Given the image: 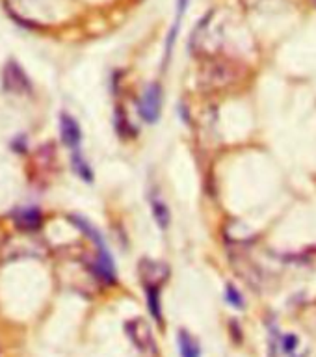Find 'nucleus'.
Listing matches in <instances>:
<instances>
[{
	"label": "nucleus",
	"instance_id": "1",
	"mask_svg": "<svg viewBox=\"0 0 316 357\" xmlns=\"http://www.w3.org/2000/svg\"><path fill=\"white\" fill-rule=\"evenodd\" d=\"M227 11L222 8L209 11L190 36V50L197 56L212 58L222 49L227 32Z\"/></svg>",
	"mask_w": 316,
	"mask_h": 357
},
{
	"label": "nucleus",
	"instance_id": "2",
	"mask_svg": "<svg viewBox=\"0 0 316 357\" xmlns=\"http://www.w3.org/2000/svg\"><path fill=\"white\" fill-rule=\"evenodd\" d=\"M239 78V69L229 61H209L201 71V82L206 89L229 88Z\"/></svg>",
	"mask_w": 316,
	"mask_h": 357
},
{
	"label": "nucleus",
	"instance_id": "3",
	"mask_svg": "<svg viewBox=\"0 0 316 357\" xmlns=\"http://www.w3.org/2000/svg\"><path fill=\"white\" fill-rule=\"evenodd\" d=\"M140 116L145 123H156L162 112V88L156 82L147 84L140 99Z\"/></svg>",
	"mask_w": 316,
	"mask_h": 357
},
{
	"label": "nucleus",
	"instance_id": "4",
	"mask_svg": "<svg viewBox=\"0 0 316 357\" xmlns=\"http://www.w3.org/2000/svg\"><path fill=\"white\" fill-rule=\"evenodd\" d=\"M127 335L140 351H144V354H155L156 351L155 337H153L149 324L145 322L144 318H134L127 322Z\"/></svg>",
	"mask_w": 316,
	"mask_h": 357
},
{
	"label": "nucleus",
	"instance_id": "5",
	"mask_svg": "<svg viewBox=\"0 0 316 357\" xmlns=\"http://www.w3.org/2000/svg\"><path fill=\"white\" fill-rule=\"evenodd\" d=\"M140 279L144 287H158L160 289L162 283L166 281L167 275H170V268L164 264V262L158 261H149V259H144L140 262Z\"/></svg>",
	"mask_w": 316,
	"mask_h": 357
},
{
	"label": "nucleus",
	"instance_id": "6",
	"mask_svg": "<svg viewBox=\"0 0 316 357\" xmlns=\"http://www.w3.org/2000/svg\"><path fill=\"white\" fill-rule=\"evenodd\" d=\"M60 134L61 142L69 147V149H78V145L82 142V130L77 119L69 114H61L60 116Z\"/></svg>",
	"mask_w": 316,
	"mask_h": 357
},
{
	"label": "nucleus",
	"instance_id": "7",
	"mask_svg": "<svg viewBox=\"0 0 316 357\" xmlns=\"http://www.w3.org/2000/svg\"><path fill=\"white\" fill-rule=\"evenodd\" d=\"M4 86L6 89H10L13 93H24L30 89V82H28L27 75L21 67L17 66L15 61H10L4 69Z\"/></svg>",
	"mask_w": 316,
	"mask_h": 357
},
{
	"label": "nucleus",
	"instance_id": "8",
	"mask_svg": "<svg viewBox=\"0 0 316 357\" xmlns=\"http://www.w3.org/2000/svg\"><path fill=\"white\" fill-rule=\"evenodd\" d=\"M13 220L24 231H36V229L41 227V212L38 208H21V211H15Z\"/></svg>",
	"mask_w": 316,
	"mask_h": 357
},
{
	"label": "nucleus",
	"instance_id": "9",
	"mask_svg": "<svg viewBox=\"0 0 316 357\" xmlns=\"http://www.w3.org/2000/svg\"><path fill=\"white\" fill-rule=\"evenodd\" d=\"M177 342H179V351L181 357H201V348L200 342L186 331L181 329L177 333Z\"/></svg>",
	"mask_w": 316,
	"mask_h": 357
},
{
	"label": "nucleus",
	"instance_id": "10",
	"mask_svg": "<svg viewBox=\"0 0 316 357\" xmlns=\"http://www.w3.org/2000/svg\"><path fill=\"white\" fill-rule=\"evenodd\" d=\"M151 211H153V218H155L156 225L166 231L170 227V222H172V216H170V208L160 197H153V203H151Z\"/></svg>",
	"mask_w": 316,
	"mask_h": 357
},
{
	"label": "nucleus",
	"instance_id": "11",
	"mask_svg": "<svg viewBox=\"0 0 316 357\" xmlns=\"http://www.w3.org/2000/svg\"><path fill=\"white\" fill-rule=\"evenodd\" d=\"M145 292H147V307H149L151 317L160 324L162 322L160 289H158V287H145Z\"/></svg>",
	"mask_w": 316,
	"mask_h": 357
},
{
	"label": "nucleus",
	"instance_id": "12",
	"mask_svg": "<svg viewBox=\"0 0 316 357\" xmlns=\"http://www.w3.org/2000/svg\"><path fill=\"white\" fill-rule=\"evenodd\" d=\"M73 167H75V172L80 178H84L86 183H91L93 181V172H91V167L86 160H84V156L80 155V151L78 149H73Z\"/></svg>",
	"mask_w": 316,
	"mask_h": 357
},
{
	"label": "nucleus",
	"instance_id": "13",
	"mask_svg": "<svg viewBox=\"0 0 316 357\" xmlns=\"http://www.w3.org/2000/svg\"><path fill=\"white\" fill-rule=\"evenodd\" d=\"M225 300H227L233 307H236V309H242V307H244V298H242V294L236 290L234 284H227V287H225Z\"/></svg>",
	"mask_w": 316,
	"mask_h": 357
},
{
	"label": "nucleus",
	"instance_id": "14",
	"mask_svg": "<svg viewBox=\"0 0 316 357\" xmlns=\"http://www.w3.org/2000/svg\"><path fill=\"white\" fill-rule=\"evenodd\" d=\"M190 0H177V10H175V24H181L184 13H186V8H188Z\"/></svg>",
	"mask_w": 316,
	"mask_h": 357
},
{
	"label": "nucleus",
	"instance_id": "15",
	"mask_svg": "<svg viewBox=\"0 0 316 357\" xmlns=\"http://www.w3.org/2000/svg\"><path fill=\"white\" fill-rule=\"evenodd\" d=\"M281 344H283L285 354H290V351L296 348V344H298V339H296L294 335H285L283 342H281Z\"/></svg>",
	"mask_w": 316,
	"mask_h": 357
},
{
	"label": "nucleus",
	"instance_id": "16",
	"mask_svg": "<svg viewBox=\"0 0 316 357\" xmlns=\"http://www.w3.org/2000/svg\"><path fill=\"white\" fill-rule=\"evenodd\" d=\"M246 8H261L262 4H266L268 0H242Z\"/></svg>",
	"mask_w": 316,
	"mask_h": 357
}]
</instances>
